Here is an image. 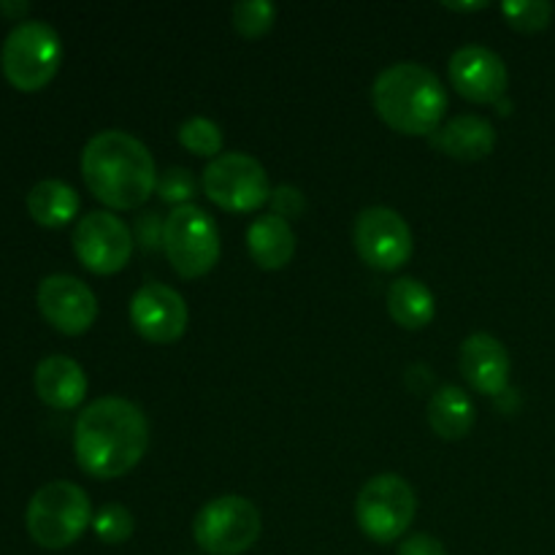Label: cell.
I'll return each instance as SVG.
<instances>
[{
  "mask_svg": "<svg viewBox=\"0 0 555 555\" xmlns=\"http://www.w3.org/2000/svg\"><path fill=\"white\" fill-rule=\"evenodd\" d=\"M150 448V423L139 404L119 396L92 401L76 417V464L95 480H117L139 466Z\"/></svg>",
  "mask_w": 555,
  "mask_h": 555,
  "instance_id": "6da1fadb",
  "label": "cell"
},
{
  "mask_svg": "<svg viewBox=\"0 0 555 555\" xmlns=\"http://www.w3.org/2000/svg\"><path fill=\"white\" fill-rule=\"evenodd\" d=\"M81 177L108 209H139L157 188L155 160L135 135L103 130L81 152Z\"/></svg>",
  "mask_w": 555,
  "mask_h": 555,
  "instance_id": "7a4b0ae2",
  "label": "cell"
},
{
  "mask_svg": "<svg viewBox=\"0 0 555 555\" xmlns=\"http://www.w3.org/2000/svg\"><path fill=\"white\" fill-rule=\"evenodd\" d=\"M372 103L396 133L434 135L448 112V90L426 65L396 63L374 79Z\"/></svg>",
  "mask_w": 555,
  "mask_h": 555,
  "instance_id": "3957f363",
  "label": "cell"
},
{
  "mask_svg": "<svg viewBox=\"0 0 555 555\" xmlns=\"http://www.w3.org/2000/svg\"><path fill=\"white\" fill-rule=\"evenodd\" d=\"M92 524V507L85 488L68 480L47 482L33 493L25 513L30 540L47 551L70 547Z\"/></svg>",
  "mask_w": 555,
  "mask_h": 555,
  "instance_id": "277c9868",
  "label": "cell"
},
{
  "mask_svg": "<svg viewBox=\"0 0 555 555\" xmlns=\"http://www.w3.org/2000/svg\"><path fill=\"white\" fill-rule=\"evenodd\" d=\"M63 63V41L57 30L41 20H22L11 27L0 49V70L20 92H38L57 76Z\"/></svg>",
  "mask_w": 555,
  "mask_h": 555,
  "instance_id": "5b68a950",
  "label": "cell"
},
{
  "mask_svg": "<svg viewBox=\"0 0 555 555\" xmlns=\"http://www.w3.org/2000/svg\"><path fill=\"white\" fill-rule=\"evenodd\" d=\"M163 249L182 280L206 276L220 260V233L215 220L195 204L179 206L166 217Z\"/></svg>",
  "mask_w": 555,
  "mask_h": 555,
  "instance_id": "8992f818",
  "label": "cell"
},
{
  "mask_svg": "<svg viewBox=\"0 0 555 555\" xmlns=\"http://www.w3.org/2000/svg\"><path fill=\"white\" fill-rule=\"evenodd\" d=\"M417 499L410 482L399 475H377L356 499V520L377 545L401 540L415 520Z\"/></svg>",
  "mask_w": 555,
  "mask_h": 555,
  "instance_id": "52a82bcc",
  "label": "cell"
},
{
  "mask_svg": "<svg viewBox=\"0 0 555 555\" xmlns=\"http://www.w3.org/2000/svg\"><path fill=\"white\" fill-rule=\"evenodd\" d=\"M260 513L249 499L220 496L198 509L193 520V537L209 555H242L258 542Z\"/></svg>",
  "mask_w": 555,
  "mask_h": 555,
  "instance_id": "ba28073f",
  "label": "cell"
},
{
  "mask_svg": "<svg viewBox=\"0 0 555 555\" xmlns=\"http://www.w3.org/2000/svg\"><path fill=\"white\" fill-rule=\"evenodd\" d=\"M204 193L211 204L225 211H247L260 209L266 201H271L269 173L255 157L244 152H228L215 157L204 171Z\"/></svg>",
  "mask_w": 555,
  "mask_h": 555,
  "instance_id": "9c48e42d",
  "label": "cell"
},
{
  "mask_svg": "<svg viewBox=\"0 0 555 555\" xmlns=\"http://www.w3.org/2000/svg\"><path fill=\"white\" fill-rule=\"evenodd\" d=\"M352 242L366 266L377 271H396L410 260L412 231L399 211L388 206H369L358 215Z\"/></svg>",
  "mask_w": 555,
  "mask_h": 555,
  "instance_id": "30bf717a",
  "label": "cell"
},
{
  "mask_svg": "<svg viewBox=\"0 0 555 555\" xmlns=\"http://www.w3.org/2000/svg\"><path fill=\"white\" fill-rule=\"evenodd\" d=\"M74 253L92 274H117L130 263L133 236L112 211H90L74 228Z\"/></svg>",
  "mask_w": 555,
  "mask_h": 555,
  "instance_id": "8fae6325",
  "label": "cell"
},
{
  "mask_svg": "<svg viewBox=\"0 0 555 555\" xmlns=\"http://www.w3.org/2000/svg\"><path fill=\"white\" fill-rule=\"evenodd\" d=\"M36 301L43 320L65 336L87 334L98 318L95 293L70 274H52L41 280Z\"/></svg>",
  "mask_w": 555,
  "mask_h": 555,
  "instance_id": "7c38bea8",
  "label": "cell"
},
{
  "mask_svg": "<svg viewBox=\"0 0 555 555\" xmlns=\"http://www.w3.org/2000/svg\"><path fill=\"white\" fill-rule=\"evenodd\" d=\"M188 304L173 287L146 282L130 301V323L152 345H171L188 331Z\"/></svg>",
  "mask_w": 555,
  "mask_h": 555,
  "instance_id": "4fadbf2b",
  "label": "cell"
},
{
  "mask_svg": "<svg viewBox=\"0 0 555 555\" xmlns=\"http://www.w3.org/2000/svg\"><path fill=\"white\" fill-rule=\"evenodd\" d=\"M450 79L459 95L472 103H499L507 92L509 74L493 49L466 43L450 57Z\"/></svg>",
  "mask_w": 555,
  "mask_h": 555,
  "instance_id": "5bb4252c",
  "label": "cell"
},
{
  "mask_svg": "<svg viewBox=\"0 0 555 555\" xmlns=\"http://www.w3.org/2000/svg\"><path fill=\"white\" fill-rule=\"evenodd\" d=\"M461 374L482 396H499L509 383V352L496 336L472 334L461 345Z\"/></svg>",
  "mask_w": 555,
  "mask_h": 555,
  "instance_id": "9a60e30c",
  "label": "cell"
},
{
  "mask_svg": "<svg viewBox=\"0 0 555 555\" xmlns=\"http://www.w3.org/2000/svg\"><path fill=\"white\" fill-rule=\"evenodd\" d=\"M38 399L52 410H76L87 396V374L74 358L49 356L33 374Z\"/></svg>",
  "mask_w": 555,
  "mask_h": 555,
  "instance_id": "2e32d148",
  "label": "cell"
},
{
  "mask_svg": "<svg viewBox=\"0 0 555 555\" xmlns=\"http://www.w3.org/2000/svg\"><path fill=\"white\" fill-rule=\"evenodd\" d=\"M434 144L444 155L455 157V160H486L493 146H496V130L486 117L461 114V117H453L434 133Z\"/></svg>",
  "mask_w": 555,
  "mask_h": 555,
  "instance_id": "e0dca14e",
  "label": "cell"
},
{
  "mask_svg": "<svg viewBox=\"0 0 555 555\" xmlns=\"http://www.w3.org/2000/svg\"><path fill=\"white\" fill-rule=\"evenodd\" d=\"M247 249L260 269H285L296 255V233H293L291 222L282 217L263 215L249 225Z\"/></svg>",
  "mask_w": 555,
  "mask_h": 555,
  "instance_id": "ac0fdd59",
  "label": "cell"
},
{
  "mask_svg": "<svg viewBox=\"0 0 555 555\" xmlns=\"http://www.w3.org/2000/svg\"><path fill=\"white\" fill-rule=\"evenodd\" d=\"M27 211L43 228H63L79 215V195L60 179H43L27 193Z\"/></svg>",
  "mask_w": 555,
  "mask_h": 555,
  "instance_id": "d6986e66",
  "label": "cell"
},
{
  "mask_svg": "<svg viewBox=\"0 0 555 555\" xmlns=\"http://www.w3.org/2000/svg\"><path fill=\"white\" fill-rule=\"evenodd\" d=\"M388 312L401 328L421 331L437 314V298L421 280L401 276L388 287Z\"/></svg>",
  "mask_w": 555,
  "mask_h": 555,
  "instance_id": "ffe728a7",
  "label": "cell"
},
{
  "mask_svg": "<svg viewBox=\"0 0 555 555\" xmlns=\"http://www.w3.org/2000/svg\"><path fill=\"white\" fill-rule=\"evenodd\" d=\"M428 423L434 434L442 439H464L475 426V404L466 396V390L455 385H444L428 401Z\"/></svg>",
  "mask_w": 555,
  "mask_h": 555,
  "instance_id": "44dd1931",
  "label": "cell"
},
{
  "mask_svg": "<svg viewBox=\"0 0 555 555\" xmlns=\"http://www.w3.org/2000/svg\"><path fill=\"white\" fill-rule=\"evenodd\" d=\"M179 144L198 157H220L222 130L206 117H190L179 125Z\"/></svg>",
  "mask_w": 555,
  "mask_h": 555,
  "instance_id": "7402d4cb",
  "label": "cell"
},
{
  "mask_svg": "<svg viewBox=\"0 0 555 555\" xmlns=\"http://www.w3.org/2000/svg\"><path fill=\"white\" fill-rule=\"evenodd\" d=\"M233 30L242 38H260L274 27L276 9L269 0H242L231 11Z\"/></svg>",
  "mask_w": 555,
  "mask_h": 555,
  "instance_id": "603a6c76",
  "label": "cell"
},
{
  "mask_svg": "<svg viewBox=\"0 0 555 555\" xmlns=\"http://www.w3.org/2000/svg\"><path fill=\"white\" fill-rule=\"evenodd\" d=\"M502 14L515 30L540 33L551 25L553 3H547V0H507V3H502Z\"/></svg>",
  "mask_w": 555,
  "mask_h": 555,
  "instance_id": "cb8c5ba5",
  "label": "cell"
},
{
  "mask_svg": "<svg viewBox=\"0 0 555 555\" xmlns=\"http://www.w3.org/2000/svg\"><path fill=\"white\" fill-rule=\"evenodd\" d=\"M92 529H95L98 540L106 542V545H122L133 537V515L122 504H106L103 509H98V515L92 518Z\"/></svg>",
  "mask_w": 555,
  "mask_h": 555,
  "instance_id": "d4e9b609",
  "label": "cell"
},
{
  "mask_svg": "<svg viewBox=\"0 0 555 555\" xmlns=\"http://www.w3.org/2000/svg\"><path fill=\"white\" fill-rule=\"evenodd\" d=\"M157 195L171 206H188L195 195V177L182 166H173L157 177Z\"/></svg>",
  "mask_w": 555,
  "mask_h": 555,
  "instance_id": "484cf974",
  "label": "cell"
},
{
  "mask_svg": "<svg viewBox=\"0 0 555 555\" xmlns=\"http://www.w3.org/2000/svg\"><path fill=\"white\" fill-rule=\"evenodd\" d=\"M271 206H274V215L282 220H291V217H301L307 209V201L304 193L293 184H280L276 190H271Z\"/></svg>",
  "mask_w": 555,
  "mask_h": 555,
  "instance_id": "4316f807",
  "label": "cell"
},
{
  "mask_svg": "<svg viewBox=\"0 0 555 555\" xmlns=\"http://www.w3.org/2000/svg\"><path fill=\"white\" fill-rule=\"evenodd\" d=\"M163 231H166V220H160L157 211H141L135 217V238L144 249H160Z\"/></svg>",
  "mask_w": 555,
  "mask_h": 555,
  "instance_id": "83f0119b",
  "label": "cell"
},
{
  "mask_svg": "<svg viewBox=\"0 0 555 555\" xmlns=\"http://www.w3.org/2000/svg\"><path fill=\"white\" fill-rule=\"evenodd\" d=\"M399 555H448V551L437 537L412 534L399 545Z\"/></svg>",
  "mask_w": 555,
  "mask_h": 555,
  "instance_id": "f1b7e54d",
  "label": "cell"
},
{
  "mask_svg": "<svg viewBox=\"0 0 555 555\" xmlns=\"http://www.w3.org/2000/svg\"><path fill=\"white\" fill-rule=\"evenodd\" d=\"M27 11H30V3H25V0H20V3H0V14H5L9 16V20H20V16H25Z\"/></svg>",
  "mask_w": 555,
  "mask_h": 555,
  "instance_id": "f546056e",
  "label": "cell"
},
{
  "mask_svg": "<svg viewBox=\"0 0 555 555\" xmlns=\"http://www.w3.org/2000/svg\"><path fill=\"white\" fill-rule=\"evenodd\" d=\"M444 9L450 11H482L488 9L486 0H475V3H444Z\"/></svg>",
  "mask_w": 555,
  "mask_h": 555,
  "instance_id": "4dcf8cb0",
  "label": "cell"
}]
</instances>
